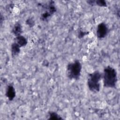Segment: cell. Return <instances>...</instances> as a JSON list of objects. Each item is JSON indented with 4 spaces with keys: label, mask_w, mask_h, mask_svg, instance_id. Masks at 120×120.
I'll use <instances>...</instances> for the list:
<instances>
[{
    "label": "cell",
    "mask_w": 120,
    "mask_h": 120,
    "mask_svg": "<svg viewBox=\"0 0 120 120\" xmlns=\"http://www.w3.org/2000/svg\"><path fill=\"white\" fill-rule=\"evenodd\" d=\"M49 118L48 120H62L63 118L61 117L57 113L54 112H48Z\"/></svg>",
    "instance_id": "cell-10"
},
{
    "label": "cell",
    "mask_w": 120,
    "mask_h": 120,
    "mask_svg": "<svg viewBox=\"0 0 120 120\" xmlns=\"http://www.w3.org/2000/svg\"><path fill=\"white\" fill-rule=\"evenodd\" d=\"M109 29L107 25L104 22H101L98 24L96 30L97 37L99 39L105 38L108 34Z\"/></svg>",
    "instance_id": "cell-5"
},
{
    "label": "cell",
    "mask_w": 120,
    "mask_h": 120,
    "mask_svg": "<svg viewBox=\"0 0 120 120\" xmlns=\"http://www.w3.org/2000/svg\"><path fill=\"white\" fill-rule=\"evenodd\" d=\"M6 96L10 101L13 100L15 97L16 92L14 86L12 84H9L6 88Z\"/></svg>",
    "instance_id": "cell-6"
},
{
    "label": "cell",
    "mask_w": 120,
    "mask_h": 120,
    "mask_svg": "<svg viewBox=\"0 0 120 120\" xmlns=\"http://www.w3.org/2000/svg\"><path fill=\"white\" fill-rule=\"evenodd\" d=\"M102 74L98 71H94L88 75L87 85L90 91L93 93L98 92L100 89V81Z\"/></svg>",
    "instance_id": "cell-2"
},
{
    "label": "cell",
    "mask_w": 120,
    "mask_h": 120,
    "mask_svg": "<svg viewBox=\"0 0 120 120\" xmlns=\"http://www.w3.org/2000/svg\"><path fill=\"white\" fill-rule=\"evenodd\" d=\"M26 24H27L29 27H32L35 25V22L32 18H29L26 21Z\"/></svg>",
    "instance_id": "cell-12"
},
{
    "label": "cell",
    "mask_w": 120,
    "mask_h": 120,
    "mask_svg": "<svg viewBox=\"0 0 120 120\" xmlns=\"http://www.w3.org/2000/svg\"><path fill=\"white\" fill-rule=\"evenodd\" d=\"M14 42L17 44L21 47L25 46L28 43L26 38L22 35L15 37Z\"/></svg>",
    "instance_id": "cell-8"
},
{
    "label": "cell",
    "mask_w": 120,
    "mask_h": 120,
    "mask_svg": "<svg viewBox=\"0 0 120 120\" xmlns=\"http://www.w3.org/2000/svg\"><path fill=\"white\" fill-rule=\"evenodd\" d=\"M103 85L105 87L114 88L118 81L117 73L116 70L111 66H107L104 69L102 74Z\"/></svg>",
    "instance_id": "cell-1"
},
{
    "label": "cell",
    "mask_w": 120,
    "mask_h": 120,
    "mask_svg": "<svg viewBox=\"0 0 120 120\" xmlns=\"http://www.w3.org/2000/svg\"><path fill=\"white\" fill-rule=\"evenodd\" d=\"M94 5H97L101 7H107V3L104 0H94Z\"/></svg>",
    "instance_id": "cell-11"
},
{
    "label": "cell",
    "mask_w": 120,
    "mask_h": 120,
    "mask_svg": "<svg viewBox=\"0 0 120 120\" xmlns=\"http://www.w3.org/2000/svg\"><path fill=\"white\" fill-rule=\"evenodd\" d=\"M41 6L44 9V12L40 15V19L43 21H47L48 18L56 12L53 1H49L46 3L41 4Z\"/></svg>",
    "instance_id": "cell-4"
},
{
    "label": "cell",
    "mask_w": 120,
    "mask_h": 120,
    "mask_svg": "<svg viewBox=\"0 0 120 120\" xmlns=\"http://www.w3.org/2000/svg\"><path fill=\"white\" fill-rule=\"evenodd\" d=\"M82 69V64L78 60H75L74 61L69 63L67 67V75L70 79H79Z\"/></svg>",
    "instance_id": "cell-3"
},
{
    "label": "cell",
    "mask_w": 120,
    "mask_h": 120,
    "mask_svg": "<svg viewBox=\"0 0 120 120\" xmlns=\"http://www.w3.org/2000/svg\"><path fill=\"white\" fill-rule=\"evenodd\" d=\"M21 47L15 42H14L11 46V55L13 57L17 56L20 52Z\"/></svg>",
    "instance_id": "cell-9"
},
{
    "label": "cell",
    "mask_w": 120,
    "mask_h": 120,
    "mask_svg": "<svg viewBox=\"0 0 120 120\" xmlns=\"http://www.w3.org/2000/svg\"><path fill=\"white\" fill-rule=\"evenodd\" d=\"M88 34H89V32H85L81 30H80L78 33V37L79 38H82L83 37H84L85 35Z\"/></svg>",
    "instance_id": "cell-13"
},
{
    "label": "cell",
    "mask_w": 120,
    "mask_h": 120,
    "mask_svg": "<svg viewBox=\"0 0 120 120\" xmlns=\"http://www.w3.org/2000/svg\"><path fill=\"white\" fill-rule=\"evenodd\" d=\"M12 32L15 37L21 35L22 30V25L20 22H18L14 24L12 30Z\"/></svg>",
    "instance_id": "cell-7"
}]
</instances>
